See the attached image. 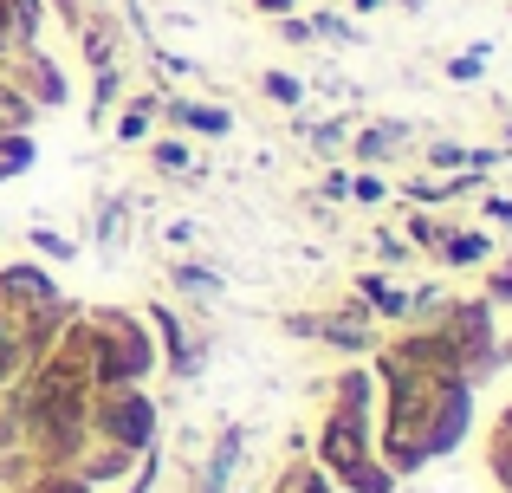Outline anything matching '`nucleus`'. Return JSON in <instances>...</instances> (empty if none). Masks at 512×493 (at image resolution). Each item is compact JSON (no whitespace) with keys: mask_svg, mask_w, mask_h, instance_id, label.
Here are the masks:
<instances>
[{"mask_svg":"<svg viewBox=\"0 0 512 493\" xmlns=\"http://www.w3.org/2000/svg\"><path fill=\"white\" fill-rule=\"evenodd\" d=\"M26 156H33V150H26L20 137H13V143H0V176H13V169H26Z\"/></svg>","mask_w":512,"mask_h":493,"instance_id":"obj_1","label":"nucleus"},{"mask_svg":"<svg viewBox=\"0 0 512 493\" xmlns=\"http://www.w3.org/2000/svg\"><path fill=\"white\" fill-rule=\"evenodd\" d=\"M188 124H195V130H208V137H221V130H227V117H221V111H188Z\"/></svg>","mask_w":512,"mask_h":493,"instance_id":"obj_2","label":"nucleus"},{"mask_svg":"<svg viewBox=\"0 0 512 493\" xmlns=\"http://www.w3.org/2000/svg\"><path fill=\"white\" fill-rule=\"evenodd\" d=\"M260 7H286V0H260Z\"/></svg>","mask_w":512,"mask_h":493,"instance_id":"obj_3","label":"nucleus"}]
</instances>
